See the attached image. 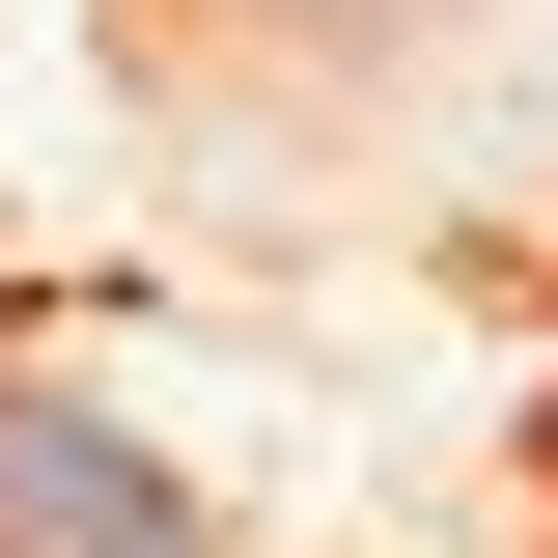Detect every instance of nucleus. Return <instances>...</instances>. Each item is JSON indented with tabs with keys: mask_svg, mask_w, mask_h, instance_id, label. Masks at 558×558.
<instances>
[{
	"mask_svg": "<svg viewBox=\"0 0 558 558\" xmlns=\"http://www.w3.org/2000/svg\"><path fill=\"white\" fill-rule=\"evenodd\" d=\"M0 558H223V502L112 391H0Z\"/></svg>",
	"mask_w": 558,
	"mask_h": 558,
	"instance_id": "nucleus-1",
	"label": "nucleus"
}]
</instances>
